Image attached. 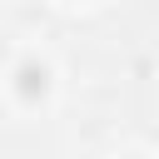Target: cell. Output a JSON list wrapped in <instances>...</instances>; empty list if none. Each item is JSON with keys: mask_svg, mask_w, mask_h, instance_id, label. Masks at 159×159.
<instances>
[{"mask_svg": "<svg viewBox=\"0 0 159 159\" xmlns=\"http://www.w3.org/2000/svg\"><path fill=\"white\" fill-rule=\"evenodd\" d=\"M15 94H20L25 104L45 99V94H50V65H40V60H25V65L15 70Z\"/></svg>", "mask_w": 159, "mask_h": 159, "instance_id": "1", "label": "cell"}]
</instances>
